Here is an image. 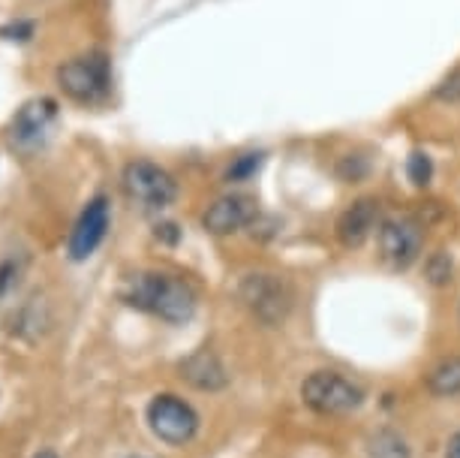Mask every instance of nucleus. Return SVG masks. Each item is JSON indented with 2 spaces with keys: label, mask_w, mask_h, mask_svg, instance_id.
<instances>
[{
  "label": "nucleus",
  "mask_w": 460,
  "mask_h": 458,
  "mask_svg": "<svg viewBox=\"0 0 460 458\" xmlns=\"http://www.w3.org/2000/svg\"><path fill=\"white\" fill-rule=\"evenodd\" d=\"M120 296L129 308L163 319V323L181 326L196 317L199 292L190 281L166 272H138L127 278Z\"/></svg>",
  "instance_id": "1"
},
{
  "label": "nucleus",
  "mask_w": 460,
  "mask_h": 458,
  "mask_svg": "<svg viewBox=\"0 0 460 458\" xmlns=\"http://www.w3.org/2000/svg\"><path fill=\"white\" fill-rule=\"evenodd\" d=\"M301 401L316 417H349L367 401V392H364L361 383H355L352 377L341 374V371L319 368L304 377Z\"/></svg>",
  "instance_id": "2"
},
{
  "label": "nucleus",
  "mask_w": 460,
  "mask_h": 458,
  "mask_svg": "<svg viewBox=\"0 0 460 458\" xmlns=\"http://www.w3.org/2000/svg\"><path fill=\"white\" fill-rule=\"evenodd\" d=\"M238 301L262 326H280L295 305L289 281L271 272H250L238 283Z\"/></svg>",
  "instance_id": "3"
},
{
  "label": "nucleus",
  "mask_w": 460,
  "mask_h": 458,
  "mask_svg": "<svg viewBox=\"0 0 460 458\" xmlns=\"http://www.w3.org/2000/svg\"><path fill=\"white\" fill-rule=\"evenodd\" d=\"M58 85L73 103L79 106H93L102 103L111 91V67L102 51H88V55L69 58L58 67Z\"/></svg>",
  "instance_id": "4"
},
{
  "label": "nucleus",
  "mask_w": 460,
  "mask_h": 458,
  "mask_svg": "<svg viewBox=\"0 0 460 458\" xmlns=\"http://www.w3.org/2000/svg\"><path fill=\"white\" fill-rule=\"evenodd\" d=\"M124 193L142 211H166L178 200V181L151 160H133L120 175Z\"/></svg>",
  "instance_id": "5"
},
{
  "label": "nucleus",
  "mask_w": 460,
  "mask_h": 458,
  "mask_svg": "<svg viewBox=\"0 0 460 458\" xmlns=\"http://www.w3.org/2000/svg\"><path fill=\"white\" fill-rule=\"evenodd\" d=\"M145 417L154 437H160L169 446H184L199 435V413L193 410V404L172 392L154 395Z\"/></svg>",
  "instance_id": "6"
},
{
  "label": "nucleus",
  "mask_w": 460,
  "mask_h": 458,
  "mask_svg": "<svg viewBox=\"0 0 460 458\" xmlns=\"http://www.w3.org/2000/svg\"><path fill=\"white\" fill-rule=\"evenodd\" d=\"M376 241H379V256L397 272H403V269H410V265L419 263L421 250H424L421 223L406 218V214L382 220L379 229H376Z\"/></svg>",
  "instance_id": "7"
},
{
  "label": "nucleus",
  "mask_w": 460,
  "mask_h": 458,
  "mask_svg": "<svg viewBox=\"0 0 460 458\" xmlns=\"http://www.w3.org/2000/svg\"><path fill=\"white\" fill-rule=\"evenodd\" d=\"M55 121H58V103L51 97H33L15 112V118L10 124V139L15 148L33 151L49 139Z\"/></svg>",
  "instance_id": "8"
},
{
  "label": "nucleus",
  "mask_w": 460,
  "mask_h": 458,
  "mask_svg": "<svg viewBox=\"0 0 460 458\" xmlns=\"http://www.w3.org/2000/svg\"><path fill=\"white\" fill-rule=\"evenodd\" d=\"M109 220H111V205L106 196H93V200L84 205V211L79 214L73 227V236H69V259L82 263L88 259L93 250L102 245L109 232Z\"/></svg>",
  "instance_id": "9"
},
{
  "label": "nucleus",
  "mask_w": 460,
  "mask_h": 458,
  "mask_svg": "<svg viewBox=\"0 0 460 458\" xmlns=\"http://www.w3.org/2000/svg\"><path fill=\"white\" fill-rule=\"evenodd\" d=\"M259 218V205L253 196L247 193H226L220 200H214L208 205V211L202 214V227L211 236H232L250 227Z\"/></svg>",
  "instance_id": "10"
},
{
  "label": "nucleus",
  "mask_w": 460,
  "mask_h": 458,
  "mask_svg": "<svg viewBox=\"0 0 460 458\" xmlns=\"http://www.w3.org/2000/svg\"><path fill=\"white\" fill-rule=\"evenodd\" d=\"M379 202L373 196H364V200H355L349 209H346L341 218H337L334 236L343 247H361L373 232L379 229Z\"/></svg>",
  "instance_id": "11"
},
{
  "label": "nucleus",
  "mask_w": 460,
  "mask_h": 458,
  "mask_svg": "<svg viewBox=\"0 0 460 458\" xmlns=\"http://www.w3.org/2000/svg\"><path fill=\"white\" fill-rule=\"evenodd\" d=\"M181 371V380L190 383L199 392H220L229 383V371L220 362V356L211 350H196L178 365Z\"/></svg>",
  "instance_id": "12"
},
{
  "label": "nucleus",
  "mask_w": 460,
  "mask_h": 458,
  "mask_svg": "<svg viewBox=\"0 0 460 458\" xmlns=\"http://www.w3.org/2000/svg\"><path fill=\"white\" fill-rule=\"evenodd\" d=\"M424 383H428V392L437 395V399H455V395H460V356L437 362L428 371Z\"/></svg>",
  "instance_id": "13"
},
{
  "label": "nucleus",
  "mask_w": 460,
  "mask_h": 458,
  "mask_svg": "<svg viewBox=\"0 0 460 458\" xmlns=\"http://www.w3.org/2000/svg\"><path fill=\"white\" fill-rule=\"evenodd\" d=\"M367 455L370 458H410L412 449L406 437L394 428H379L376 435L367 437Z\"/></svg>",
  "instance_id": "14"
},
{
  "label": "nucleus",
  "mask_w": 460,
  "mask_h": 458,
  "mask_svg": "<svg viewBox=\"0 0 460 458\" xmlns=\"http://www.w3.org/2000/svg\"><path fill=\"white\" fill-rule=\"evenodd\" d=\"M262 160H265L262 151L241 154V157H235V163H232L229 169H226V181H250L259 169H262Z\"/></svg>",
  "instance_id": "15"
},
{
  "label": "nucleus",
  "mask_w": 460,
  "mask_h": 458,
  "mask_svg": "<svg viewBox=\"0 0 460 458\" xmlns=\"http://www.w3.org/2000/svg\"><path fill=\"white\" fill-rule=\"evenodd\" d=\"M406 175L415 187H428L433 178V160L424 151H412L410 160H406Z\"/></svg>",
  "instance_id": "16"
},
{
  "label": "nucleus",
  "mask_w": 460,
  "mask_h": 458,
  "mask_svg": "<svg viewBox=\"0 0 460 458\" xmlns=\"http://www.w3.org/2000/svg\"><path fill=\"white\" fill-rule=\"evenodd\" d=\"M424 272H428V281L433 283V287H446V283L451 281V259L448 254H433L428 259V265H424Z\"/></svg>",
  "instance_id": "17"
},
{
  "label": "nucleus",
  "mask_w": 460,
  "mask_h": 458,
  "mask_svg": "<svg viewBox=\"0 0 460 458\" xmlns=\"http://www.w3.org/2000/svg\"><path fill=\"white\" fill-rule=\"evenodd\" d=\"M433 97L442 100V103H460V67L439 85L437 91H433Z\"/></svg>",
  "instance_id": "18"
},
{
  "label": "nucleus",
  "mask_w": 460,
  "mask_h": 458,
  "mask_svg": "<svg viewBox=\"0 0 460 458\" xmlns=\"http://www.w3.org/2000/svg\"><path fill=\"white\" fill-rule=\"evenodd\" d=\"M0 37L4 40H31L33 37V24L31 22H19V24H10V28H0Z\"/></svg>",
  "instance_id": "19"
},
{
  "label": "nucleus",
  "mask_w": 460,
  "mask_h": 458,
  "mask_svg": "<svg viewBox=\"0 0 460 458\" xmlns=\"http://www.w3.org/2000/svg\"><path fill=\"white\" fill-rule=\"evenodd\" d=\"M157 238L169 241V245H175V241H178V227H175V223H160V227H157Z\"/></svg>",
  "instance_id": "20"
},
{
  "label": "nucleus",
  "mask_w": 460,
  "mask_h": 458,
  "mask_svg": "<svg viewBox=\"0 0 460 458\" xmlns=\"http://www.w3.org/2000/svg\"><path fill=\"white\" fill-rule=\"evenodd\" d=\"M446 458H460V431H455V435L448 437V444H446Z\"/></svg>",
  "instance_id": "21"
},
{
  "label": "nucleus",
  "mask_w": 460,
  "mask_h": 458,
  "mask_svg": "<svg viewBox=\"0 0 460 458\" xmlns=\"http://www.w3.org/2000/svg\"><path fill=\"white\" fill-rule=\"evenodd\" d=\"M33 458H58V455H55V453H49V449H46V453H37Z\"/></svg>",
  "instance_id": "22"
},
{
  "label": "nucleus",
  "mask_w": 460,
  "mask_h": 458,
  "mask_svg": "<svg viewBox=\"0 0 460 458\" xmlns=\"http://www.w3.org/2000/svg\"><path fill=\"white\" fill-rule=\"evenodd\" d=\"M127 458H151V455H127Z\"/></svg>",
  "instance_id": "23"
}]
</instances>
